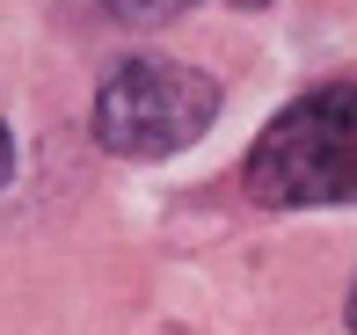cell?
Returning <instances> with one entry per match:
<instances>
[{
	"instance_id": "6da1fadb",
	"label": "cell",
	"mask_w": 357,
	"mask_h": 335,
	"mask_svg": "<svg viewBox=\"0 0 357 335\" xmlns=\"http://www.w3.org/2000/svg\"><path fill=\"white\" fill-rule=\"evenodd\" d=\"M248 197L270 212L357 204V81L314 88L270 117L248 153Z\"/></svg>"
},
{
	"instance_id": "7a4b0ae2",
	"label": "cell",
	"mask_w": 357,
	"mask_h": 335,
	"mask_svg": "<svg viewBox=\"0 0 357 335\" xmlns=\"http://www.w3.org/2000/svg\"><path fill=\"white\" fill-rule=\"evenodd\" d=\"M219 117V81L175 59H124L95 95V139L124 161H160L183 153L190 139H204V124Z\"/></svg>"
},
{
	"instance_id": "3957f363",
	"label": "cell",
	"mask_w": 357,
	"mask_h": 335,
	"mask_svg": "<svg viewBox=\"0 0 357 335\" xmlns=\"http://www.w3.org/2000/svg\"><path fill=\"white\" fill-rule=\"evenodd\" d=\"M190 0H109V15L117 22H168V15H183Z\"/></svg>"
},
{
	"instance_id": "277c9868",
	"label": "cell",
	"mask_w": 357,
	"mask_h": 335,
	"mask_svg": "<svg viewBox=\"0 0 357 335\" xmlns=\"http://www.w3.org/2000/svg\"><path fill=\"white\" fill-rule=\"evenodd\" d=\"M15 175V139H8V124H0V182Z\"/></svg>"
},
{
	"instance_id": "5b68a950",
	"label": "cell",
	"mask_w": 357,
	"mask_h": 335,
	"mask_svg": "<svg viewBox=\"0 0 357 335\" xmlns=\"http://www.w3.org/2000/svg\"><path fill=\"white\" fill-rule=\"evenodd\" d=\"M350 328H357V284H350Z\"/></svg>"
},
{
	"instance_id": "8992f818",
	"label": "cell",
	"mask_w": 357,
	"mask_h": 335,
	"mask_svg": "<svg viewBox=\"0 0 357 335\" xmlns=\"http://www.w3.org/2000/svg\"><path fill=\"white\" fill-rule=\"evenodd\" d=\"M234 8H270V0H234Z\"/></svg>"
}]
</instances>
